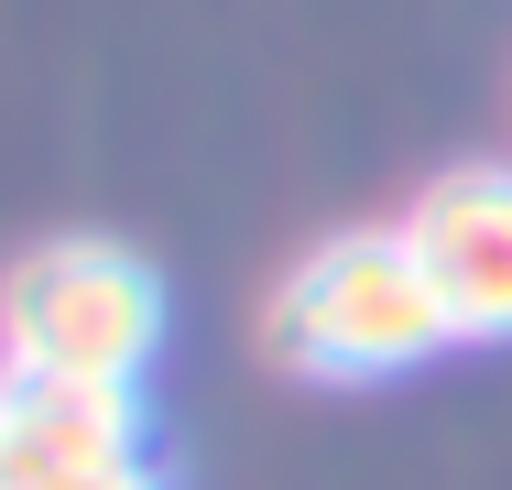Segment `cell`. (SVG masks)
Returning a JSON list of instances; mask_svg holds the SVG:
<instances>
[{"label":"cell","instance_id":"5b68a950","mask_svg":"<svg viewBox=\"0 0 512 490\" xmlns=\"http://www.w3.org/2000/svg\"><path fill=\"white\" fill-rule=\"evenodd\" d=\"M88 490H164V469H142V458H131V469H99Z\"/></svg>","mask_w":512,"mask_h":490},{"label":"cell","instance_id":"7a4b0ae2","mask_svg":"<svg viewBox=\"0 0 512 490\" xmlns=\"http://www.w3.org/2000/svg\"><path fill=\"white\" fill-rule=\"evenodd\" d=\"M164 349V284L120 240H44L0 284V382L131 392Z\"/></svg>","mask_w":512,"mask_h":490},{"label":"cell","instance_id":"6da1fadb","mask_svg":"<svg viewBox=\"0 0 512 490\" xmlns=\"http://www.w3.org/2000/svg\"><path fill=\"white\" fill-rule=\"evenodd\" d=\"M262 338L306 382H393L414 360L458 349V327H447V305H436V284H425L404 229H338V240H316L306 262L273 284Z\"/></svg>","mask_w":512,"mask_h":490},{"label":"cell","instance_id":"3957f363","mask_svg":"<svg viewBox=\"0 0 512 490\" xmlns=\"http://www.w3.org/2000/svg\"><path fill=\"white\" fill-rule=\"evenodd\" d=\"M404 240L469 349L512 338V164H447L404 207Z\"/></svg>","mask_w":512,"mask_h":490},{"label":"cell","instance_id":"277c9868","mask_svg":"<svg viewBox=\"0 0 512 490\" xmlns=\"http://www.w3.org/2000/svg\"><path fill=\"white\" fill-rule=\"evenodd\" d=\"M131 458H142L131 392L0 382V490H88L99 469H131Z\"/></svg>","mask_w":512,"mask_h":490}]
</instances>
